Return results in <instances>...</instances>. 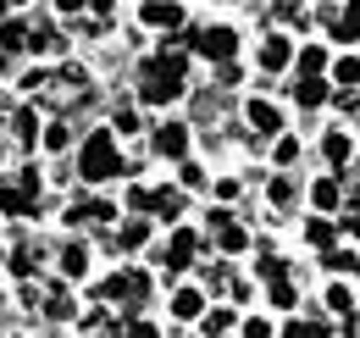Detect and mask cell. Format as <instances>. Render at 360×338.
Returning <instances> with one entry per match:
<instances>
[{
	"label": "cell",
	"instance_id": "obj_21",
	"mask_svg": "<svg viewBox=\"0 0 360 338\" xmlns=\"http://www.w3.org/2000/svg\"><path fill=\"white\" fill-rule=\"evenodd\" d=\"M333 78H338L344 89H355V84H360V61H355V56H338V67H333Z\"/></svg>",
	"mask_w": 360,
	"mask_h": 338
},
{
	"label": "cell",
	"instance_id": "obj_12",
	"mask_svg": "<svg viewBox=\"0 0 360 338\" xmlns=\"http://www.w3.org/2000/svg\"><path fill=\"white\" fill-rule=\"evenodd\" d=\"M0 211L6 216H28L34 211V194H28V189H0Z\"/></svg>",
	"mask_w": 360,
	"mask_h": 338
},
{
	"label": "cell",
	"instance_id": "obj_3",
	"mask_svg": "<svg viewBox=\"0 0 360 338\" xmlns=\"http://www.w3.org/2000/svg\"><path fill=\"white\" fill-rule=\"evenodd\" d=\"M194 50H200L205 61H233V50H238V34H233V28H205V34L194 39Z\"/></svg>",
	"mask_w": 360,
	"mask_h": 338
},
{
	"label": "cell",
	"instance_id": "obj_31",
	"mask_svg": "<svg viewBox=\"0 0 360 338\" xmlns=\"http://www.w3.org/2000/svg\"><path fill=\"white\" fill-rule=\"evenodd\" d=\"M271 200L288 206V200H294V177H271Z\"/></svg>",
	"mask_w": 360,
	"mask_h": 338
},
{
	"label": "cell",
	"instance_id": "obj_4",
	"mask_svg": "<svg viewBox=\"0 0 360 338\" xmlns=\"http://www.w3.org/2000/svg\"><path fill=\"white\" fill-rule=\"evenodd\" d=\"M105 294H111V299H134V305H144V294H150V277H144V272H117V277L105 283Z\"/></svg>",
	"mask_w": 360,
	"mask_h": 338
},
{
	"label": "cell",
	"instance_id": "obj_11",
	"mask_svg": "<svg viewBox=\"0 0 360 338\" xmlns=\"http://www.w3.org/2000/svg\"><path fill=\"white\" fill-rule=\"evenodd\" d=\"M250 127H255V133H277V127H283V117H277V106H266V100H255V106H250Z\"/></svg>",
	"mask_w": 360,
	"mask_h": 338
},
{
	"label": "cell",
	"instance_id": "obj_33",
	"mask_svg": "<svg viewBox=\"0 0 360 338\" xmlns=\"http://www.w3.org/2000/svg\"><path fill=\"white\" fill-rule=\"evenodd\" d=\"M17 133L34 144V133H39V117H34V111H17Z\"/></svg>",
	"mask_w": 360,
	"mask_h": 338
},
{
	"label": "cell",
	"instance_id": "obj_20",
	"mask_svg": "<svg viewBox=\"0 0 360 338\" xmlns=\"http://www.w3.org/2000/svg\"><path fill=\"white\" fill-rule=\"evenodd\" d=\"M28 44V28L22 23H0V50H22Z\"/></svg>",
	"mask_w": 360,
	"mask_h": 338
},
{
	"label": "cell",
	"instance_id": "obj_15",
	"mask_svg": "<svg viewBox=\"0 0 360 338\" xmlns=\"http://www.w3.org/2000/svg\"><path fill=\"white\" fill-rule=\"evenodd\" d=\"M321 150H327V161H333V167H344L355 144H349V133H327V139H321Z\"/></svg>",
	"mask_w": 360,
	"mask_h": 338
},
{
	"label": "cell",
	"instance_id": "obj_6",
	"mask_svg": "<svg viewBox=\"0 0 360 338\" xmlns=\"http://www.w3.org/2000/svg\"><path fill=\"white\" fill-rule=\"evenodd\" d=\"M288 61H294V44L283 39V34H271V39L261 44V67H266V73H283Z\"/></svg>",
	"mask_w": 360,
	"mask_h": 338
},
{
	"label": "cell",
	"instance_id": "obj_19",
	"mask_svg": "<svg viewBox=\"0 0 360 338\" xmlns=\"http://www.w3.org/2000/svg\"><path fill=\"white\" fill-rule=\"evenodd\" d=\"M144 239H150V222H128V227L117 233V244H122V250H139Z\"/></svg>",
	"mask_w": 360,
	"mask_h": 338
},
{
	"label": "cell",
	"instance_id": "obj_28",
	"mask_svg": "<svg viewBox=\"0 0 360 338\" xmlns=\"http://www.w3.org/2000/svg\"><path fill=\"white\" fill-rule=\"evenodd\" d=\"M305 239H311V244H321V250H327V244H333V222H311V227H305Z\"/></svg>",
	"mask_w": 360,
	"mask_h": 338
},
{
	"label": "cell",
	"instance_id": "obj_24",
	"mask_svg": "<svg viewBox=\"0 0 360 338\" xmlns=\"http://www.w3.org/2000/svg\"><path fill=\"white\" fill-rule=\"evenodd\" d=\"M271 305H277V311L294 305V283H288V277H271Z\"/></svg>",
	"mask_w": 360,
	"mask_h": 338
},
{
	"label": "cell",
	"instance_id": "obj_17",
	"mask_svg": "<svg viewBox=\"0 0 360 338\" xmlns=\"http://www.w3.org/2000/svg\"><path fill=\"white\" fill-rule=\"evenodd\" d=\"M217 233H222V250H227V255L250 250V233H244V227H233V222H222V227H217Z\"/></svg>",
	"mask_w": 360,
	"mask_h": 338
},
{
	"label": "cell",
	"instance_id": "obj_5",
	"mask_svg": "<svg viewBox=\"0 0 360 338\" xmlns=\"http://www.w3.org/2000/svg\"><path fill=\"white\" fill-rule=\"evenodd\" d=\"M155 150H161V156H172V161H183V156H188V127H183V123L155 127Z\"/></svg>",
	"mask_w": 360,
	"mask_h": 338
},
{
	"label": "cell",
	"instance_id": "obj_29",
	"mask_svg": "<svg viewBox=\"0 0 360 338\" xmlns=\"http://www.w3.org/2000/svg\"><path fill=\"white\" fill-rule=\"evenodd\" d=\"M300 67H305V73H321V67H327V56H321L316 44H305V50H300Z\"/></svg>",
	"mask_w": 360,
	"mask_h": 338
},
{
	"label": "cell",
	"instance_id": "obj_13",
	"mask_svg": "<svg viewBox=\"0 0 360 338\" xmlns=\"http://www.w3.org/2000/svg\"><path fill=\"white\" fill-rule=\"evenodd\" d=\"M294 94H300V106H321V100H327V84H321L316 73H305V78L294 84Z\"/></svg>",
	"mask_w": 360,
	"mask_h": 338
},
{
	"label": "cell",
	"instance_id": "obj_30",
	"mask_svg": "<svg viewBox=\"0 0 360 338\" xmlns=\"http://www.w3.org/2000/svg\"><path fill=\"white\" fill-rule=\"evenodd\" d=\"M277 161L294 167V161H300V139H277Z\"/></svg>",
	"mask_w": 360,
	"mask_h": 338
},
{
	"label": "cell",
	"instance_id": "obj_26",
	"mask_svg": "<svg viewBox=\"0 0 360 338\" xmlns=\"http://www.w3.org/2000/svg\"><path fill=\"white\" fill-rule=\"evenodd\" d=\"M45 144H50V150H67V144H72L67 123H50V127H45Z\"/></svg>",
	"mask_w": 360,
	"mask_h": 338
},
{
	"label": "cell",
	"instance_id": "obj_38",
	"mask_svg": "<svg viewBox=\"0 0 360 338\" xmlns=\"http://www.w3.org/2000/svg\"><path fill=\"white\" fill-rule=\"evenodd\" d=\"M56 6H61V11H78V6H84V0H56Z\"/></svg>",
	"mask_w": 360,
	"mask_h": 338
},
{
	"label": "cell",
	"instance_id": "obj_40",
	"mask_svg": "<svg viewBox=\"0 0 360 338\" xmlns=\"http://www.w3.org/2000/svg\"><path fill=\"white\" fill-rule=\"evenodd\" d=\"M0 73H6V56H0Z\"/></svg>",
	"mask_w": 360,
	"mask_h": 338
},
{
	"label": "cell",
	"instance_id": "obj_42",
	"mask_svg": "<svg viewBox=\"0 0 360 338\" xmlns=\"http://www.w3.org/2000/svg\"><path fill=\"white\" fill-rule=\"evenodd\" d=\"M0 255H6V250H0Z\"/></svg>",
	"mask_w": 360,
	"mask_h": 338
},
{
	"label": "cell",
	"instance_id": "obj_2",
	"mask_svg": "<svg viewBox=\"0 0 360 338\" xmlns=\"http://www.w3.org/2000/svg\"><path fill=\"white\" fill-rule=\"evenodd\" d=\"M117 172H122L117 133H111V127H94L89 139H84V150H78V177H84V183H105V177H117Z\"/></svg>",
	"mask_w": 360,
	"mask_h": 338
},
{
	"label": "cell",
	"instance_id": "obj_32",
	"mask_svg": "<svg viewBox=\"0 0 360 338\" xmlns=\"http://www.w3.org/2000/svg\"><path fill=\"white\" fill-rule=\"evenodd\" d=\"M72 316V299L67 294H50V322H67Z\"/></svg>",
	"mask_w": 360,
	"mask_h": 338
},
{
	"label": "cell",
	"instance_id": "obj_7",
	"mask_svg": "<svg viewBox=\"0 0 360 338\" xmlns=\"http://www.w3.org/2000/svg\"><path fill=\"white\" fill-rule=\"evenodd\" d=\"M327 28H333V39H355L360 34V0H349V11H344V17H338V11H327Z\"/></svg>",
	"mask_w": 360,
	"mask_h": 338
},
{
	"label": "cell",
	"instance_id": "obj_18",
	"mask_svg": "<svg viewBox=\"0 0 360 338\" xmlns=\"http://www.w3.org/2000/svg\"><path fill=\"white\" fill-rule=\"evenodd\" d=\"M200 305H205V299L194 294V289H183V294L172 299V316H183V322H194V316H200Z\"/></svg>",
	"mask_w": 360,
	"mask_h": 338
},
{
	"label": "cell",
	"instance_id": "obj_8",
	"mask_svg": "<svg viewBox=\"0 0 360 338\" xmlns=\"http://www.w3.org/2000/svg\"><path fill=\"white\" fill-rule=\"evenodd\" d=\"M144 23H150V28H178L183 11L172 6V0H144Z\"/></svg>",
	"mask_w": 360,
	"mask_h": 338
},
{
	"label": "cell",
	"instance_id": "obj_39",
	"mask_svg": "<svg viewBox=\"0 0 360 338\" xmlns=\"http://www.w3.org/2000/svg\"><path fill=\"white\" fill-rule=\"evenodd\" d=\"M349 233H360V211H355V216H349Z\"/></svg>",
	"mask_w": 360,
	"mask_h": 338
},
{
	"label": "cell",
	"instance_id": "obj_27",
	"mask_svg": "<svg viewBox=\"0 0 360 338\" xmlns=\"http://www.w3.org/2000/svg\"><path fill=\"white\" fill-rule=\"evenodd\" d=\"M11 272H17V277H28V272H34V244H22V250L11 255Z\"/></svg>",
	"mask_w": 360,
	"mask_h": 338
},
{
	"label": "cell",
	"instance_id": "obj_14",
	"mask_svg": "<svg viewBox=\"0 0 360 338\" xmlns=\"http://www.w3.org/2000/svg\"><path fill=\"white\" fill-rule=\"evenodd\" d=\"M61 272H67V277H84V272H89V250H84V244H67V250H61Z\"/></svg>",
	"mask_w": 360,
	"mask_h": 338
},
{
	"label": "cell",
	"instance_id": "obj_37",
	"mask_svg": "<svg viewBox=\"0 0 360 338\" xmlns=\"http://www.w3.org/2000/svg\"><path fill=\"white\" fill-rule=\"evenodd\" d=\"M84 6H89L94 17H105V11H111V0H84Z\"/></svg>",
	"mask_w": 360,
	"mask_h": 338
},
{
	"label": "cell",
	"instance_id": "obj_34",
	"mask_svg": "<svg viewBox=\"0 0 360 338\" xmlns=\"http://www.w3.org/2000/svg\"><path fill=\"white\" fill-rule=\"evenodd\" d=\"M205 333H233V316H227V311H211V316H205Z\"/></svg>",
	"mask_w": 360,
	"mask_h": 338
},
{
	"label": "cell",
	"instance_id": "obj_35",
	"mask_svg": "<svg viewBox=\"0 0 360 338\" xmlns=\"http://www.w3.org/2000/svg\"><path fill=\"white\" fill-rule=\"evenodd\" d=\"M45 84H50V73H45V67H34V73L22 78V89H28V94H45Z\"/></svg>",
	"mask_w": 360,
	"mask_h": 338
},
{
	"label": "cell",
	"instance_id": "obj_41",
	"mask_svg": "<svg viewBox=\"0 0 360 338\" xmlns=\"http://www.w3.org/2000/svg\"><path fill=\"white\" fill-rule=\"evenodd\" d=\"M17 6H22V0H17Z\"/></svg>",
	"mask_w": 360,
	"mask_h": 338
},
{
	"label": "cell",
	"instance_id": "obj_9",
	"mask_svg": "<svg viewBox=\"0 0 360 338\" xmlns=\"http://www.w3.org/2000/svg\"><path fill=\"white\" fill-rule=\"evenodd\" d=\"M188 261H194V233H188V227H178V233H172V244H167V266H172V272H183Z\"/></svg>",
	"mask_w": 360,
	"mask_h": 338
},
{
	"label": "cell",
	"instance_id": "obj_16",
	"mask_svg": "<svg viewBox=\"0 0 360 338\" xmlns=\"http://www.w3.org/2000/svg\"><path fill=\"white\" fill-rule=\"evenodd\" d=\"M150 211H155V216H178V211H183V194H178V189H161V194H150Z\"/></svg>",
	"mask_w": 360,
	"mask_h": 338
},
{
	"label": "cell",
	"instance_id": "obj_25",
	"mask_svg": "<svg viewBox=\"0 0 360 338\" xmlns=\"http://www.w3.org/2000/svg\"><path fill=\"white\" fill-rule=\"evenodd\" d=\"M327 305L344 316V327H355V322H349V305H355V299H349V289H327Z\"/></svg>",
	"mask_w": 360,
	"mask_h": 338
},
{
	"label": "cell",
	"instance_id": "obj_36",
	"mask_svg": "<svg viewBox=\"0 0 360 338\" xmlns=\"http://www.w3.org/2000/svg\"><path fill=\"white\" fill-rule=\"evenodd\" d=\"M128 206H134V211H150V189H128Z\"/></svg>",
	"mask_w": 360,
	"mask_h": 338
},
{
	"label": "cell",
	"instance_id": "obj_23",
	"mask_svg": "<svg viewBox=\"0 0 360 338\" xmlns=\"http://www.w3.org/2000/svg\"><path fill=\"white\" fill-rule=\"evenodd\" d=\"M321 266H327V272H349V266H355V255H349V250H333V244H327V250H321Z\"/></svg>",
	"mask_w": 360,
	"mask_h": 338
},
{
	"label": "cell",
	"instance_id": "obj_22",
	"mask_svg": "<svg viewBox=\"0 0 360 338\" xmlns=\"http://www.w3.org/2000/svg\"><path fill=\"white\" fill-rule=\"evenodd\" d=\"M277 23H294V28H305L311 17H305V6H300V0H277Z\"/></svg>",
	"mask_w": 360,
	"mask_h": 338
},
{
	"label": "cell",
	"instance_id": "obj_10",
	"mask_svg": "<svg viewBox=\"0 0 360 338\" xmlns=\"http://www.w3.org/2000/svg\"><path fill=\"white\" fill-rule=\"evenodd\" d=\"M338 194H344V183H338V177H321V183L311 189L316 211H338Z\"/></svg>",
	"mask_w": 360,
	"mask_h": 338
},
{
	"label": "cell",
	"instance_id": "obj_1",
	"mask_svg": "<svg viewBox=\"0 0 360 338\" xmlns=\"http://www.w3.org/2000/svg\"><path fill=\"white\" fill-rule=\"evenodd\" d=\"M183 73H188V61H183V50H167L161 44V56L144 67V78H139V100L144 106H167V100H178L183 94Z\"/></svg>",
	"mask_w": 360,
	"mask_h": 338
}]
</instances>
